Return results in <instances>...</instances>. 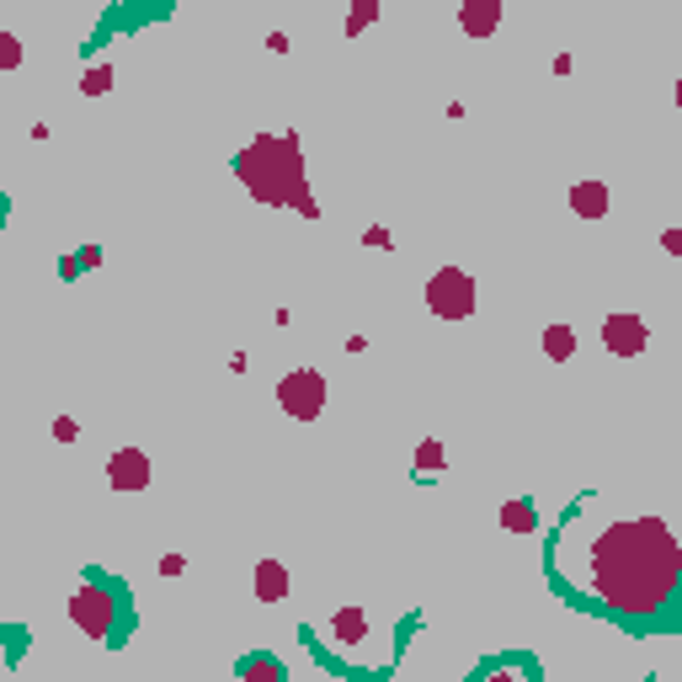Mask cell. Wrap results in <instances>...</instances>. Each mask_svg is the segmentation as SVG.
Returning a JSON list of instances; mask_svg holds the SVG:
<instances>
[{
	"mask_svg": "<svg viewBox=\"0 0 682 682\" xmlns=\"http://www.w3.org/2000/svg\"><path fill=\"white\" fill-rule=\"evenodd\" d=\"M544 565L576 608L629 629L661 624L682 587V544L672 522L656 512H592V501H576L555 522Z\"/></svg>",
	"mask_w": 682,
	"mask_h": 682,
	"instance_id": "1",
	"label": "cell"
},
{
	"mask_svg": "<svg viewBox=\"0 0 682 682\" xmlns=\"http://www.w3.org/2000/svg\"><path fill=\"white\" fill-rule=\"evenodd\" d=\"M235 182L267 208H293L299 219H321V198L304 176V145L299 134H256L241 155L230 161Z\"/></svg>",
	"mask_w": 682,
	"mask_h": 682,
	"instance_id": "2",
	"label": "cell"
},
{
	"mask_svg": "<svg viewBox=\"0 0 682 682\" xmlns=\"http://www.w3.org/2000/svg\"><path fill=\"white\" fill-rule=\"evenodd\" d=\"M65 613H70V624L81 629L85 640H96V645H118L134 629V602L123 598L118 581H107L96 570H85L81 581H76Z\"/></svg>",
	"mask_w": 682,
	"mask_h": 682,
	"instance_id": "3",
	"label": "cell"
},
{
	"mask_svg": "<svg viewBox=\"0 0 682 682\" xmlns=\"http://www.w3.org/2000/svg\"><path fill=\"white\" fill-rule=\"evenodd\" d=\"M421 299H427V315L459 325V321H470V315H475L481 288H475V278H470L464 267H438V273L427 278V288H421Z\"/></svg>",
	"mask_w": 682,
	"mask_h": 682,
	"instance_id": "4",
	"label": "cell"
},
{
	"mask_svg": "<svg viewBox=\"0 0 682 682\" xmlns=\"http://www.w3.org/2000/svg\"><path fill=\"white\" fill-rule=\"evenodd\" d=\"M325 401H331V384L321 368H288L278 379V411L288 421H321Z\"/></svg>",
	"mask_w": 682,
	"mask_h": 682,
	"instance_id": "5",
	"label": "cell"
},
{
	"mask_svg": "<svg viewBox=\"0 0 682 682\" xmlns=\"http://www.w3.org/2000/svg\"><path fill=\"white\" fill-rule=\"evenodd\" d=\"M325 645L342 656V661H358L362 650L373 645V613L368 608H336L331 619H325Z\"/></svg>",
	"mask_w": 682,
	"mask_h": 682,
	"instance_id": "6",
	"label": "cell"
},
{
	"mask_svg": "<svg viewBox=\"0 0 682 682\" xmlns=\"http://www.w3.org/2000/svg\"><path fill=\"white\" fill-rule=\"evenodd\" d=\"M602 347H608L613 358H640L645 347H650V325H645L640 315L613 310V315H602Z\"/></svg>",
	"mask_w": 682,
	"mask_h": 682,
	"instance_id": "7",
	"label": "cell"
},
{
	"mask_svg": "<svg viewBox=\"0 0 682 682\" xmlns=\"http://www.w3.org/2000/svg\"><path fill=\"white\" fill-rule=\"evenodd\" d=\"M150 481H155V464H150V453H145V448H118V453L107 459V485H113L118 496L150 490Z\"/></svg>",
	"mask_w": 682,
	"mask_h": 682,
	"instance_id": "8",
	"label": "cell"
},
{
	"mask_svg": "<svg viewBox=\"0 0 682 682\" xmlns=\"http://www.w3.org/2000/svg\"><path fill=\"white\" fill-rule=\"evenodd\" d=\"M501 16H507L501 0H459V27H464V38H475V43L496 38Z\"/></svg>",
	"mask_w": 682,
	"mask_h": 682,
	"instance_id": "9",
	"label": "cell"
},
{
	"mask_svg": "<svg viewBox=\"0 0 682 682\" xmlns=\"http://www.w3.org/2000/svg\"><path fill=\"white\" fill-rule=\"evenodd\" d=\"M251 587H256V602H262V608H278V602L293 592V576H288V565H282V560H273V555H267V560H256Z\"/></svg>",
	"mask_w": 682,
	"mask_h": 682,
	"instance_id": "10",
	"label": "cell"
},
{
	"mask_svg": "<svg viewBox=\"0 0 682 682\" xmlns=\"http://www.w3.org/2000/svg\"><path fill=\"white\" fill-rule=\"evenodd\" d=\"M608 208H613V193H608V182L587 176V182H576V187H570V213H576V219L598 224V219H608Z\"/></svg>",
	"mask_w": 682,
	"mask_h": 682,
	"instance_id": "11",
	"label": "cell"
},
{
	"mask_svg": "<svg viewBox=\"0 0 682 682\" xmlns=\"http://www.w3.org/2000/svg\"><path fill=\"white\" fill-rule=\"evenodd\" d=\"M411 464H416V481H442V470H448V448L438 438H421L416 442V453H411Z\"/></svg>",
	"mask_w": 682,
	"mask_h": 682,
	"instance_id": "12",
	"label": "cell"
},
{
	"mask_svg": "<svg viewBox=\"0 0 682 682\" xmlns=\"http://www.w3.org/2000/svg\"><path fill=\"white\" fill-rule=\"evenodd\" d=\"M539 347H544V358H555V362H570L576 358V331L565 321L555 325H544V336H539Z\"/></svg>",
	"mask_w": 682,
	"mask_h": 682,
	"instance_id": "13",
	"label": "cell"
},
{
	"mask_svg": "<svg viewBox=\"0 0 682 682\" xmlns=\"http://www.w3.org/2000/svg\"><path fill=\"white\" fill-rule=\"evenodd\" d=\"M501 528H507V533H533V528H539V507H533V501H528V496H518V501H501Z\"/></svg>",
	"mask_w": 682,
	"mask_h": 682,
	"instance_id": "14",
	"label": "cell"
},
{
	"mask_svg": "<svg viewBox=\"0 0 682 682\" xmlns=\"http://www.w3.org/2000/svg\"><path fill=\"white\" fill-rule=\"evenodd\" d=\"M379 16H384V0H352V11H347V38H362Z\"/></svg>",
	"mask_w": 682,
	"mask_h": 682,
	"instance_id": "15",
	"label": "cell"
},
{
	"mask_svg": "<svg viewBox=\"0 0 682 682\" xmlns=\"http://www.w3.org/2000/svg\"><path fill=\"white\" fill-rule=\"evenodd\" d=\"M241 678H267V682H288V667H282L278 656H245L241 667H235Z\"/></svg>",
	"mask_w": 682,
	"mask_h": 682,
	"instance_id": "16",
	"label": "cell"
},
{
	"mask_svg": "<svg viewBox=\"0 0 682 682\" xmlns=\"http://www.w3.org/2000/svg\"><path fill=\"white\" fill-rule=\"evenodd\" d=\"M113 81H118V70L102 59V65H91V70L81 76V91H85V96H107V91H113Z\"/></svg>",
	"mask_w": 682,
	"mask_h": 682,
	"instance_id": "17",
	"label": "cell"
},
{
	"mask_svg": "<svg viewBox=\"0 0 682 682\" xmlns=\"http://www.w3.org/2000/svg\"><path fill=\"white\" fill-rule=\"evenodd\" d=\"M496 672H522V678H539V667L528 656H501V661H485L481 678H496Z\"/></svg>",
	"mask_w": 682,
	"mask_h": 682,
	"instance_id": "18",
	"label": "cell"
},
{
	"mask_svg": "<svg viewBox=\"0 0 682 682\" xmlns=\"http://www.w3.org/2000/svg\"><path fill=\"white\" fill-rule=\"evenodd\" d=\"M22 59H27V48H22V38L0 27V70H22Z\"/></svg>",
	"mask_w": 682,
	"mask_h": 682,
	"instance_id": "19",
	"label": "cell"
},
{
	"mask_svg": "<svg viewBox=\"0 0 682 682\" xmlns=\"http://www.w3.org/2000/svg\"><path fill=\"white\" fill-rule=\"evenodd\" d=\"M81 438V421L76 416H54V442H76Z\"/></svg>",
	"mask_w": 682,
	"mask_h": 682,
	"instance_id": "20",
	"label": "cell"
},
{
	"mask_svg": "<svg viewBox=\"0 0 682 682\" xmlns=\"http://www.w3.org/2000/svg\"><path fill=\"white\" fill-rule=\"evenodd\" d=\"M362 245H384V251H390V245H395V235H390L384 224H368V230H362Z\"/></svg>",
	"mask_w": 682,
	"mask_h": 682,
	"instance_id": "21",
	"label": "cell"
},
{
	"mask_svg": "<svg viewBox=\"0 0 682 682\" xmlns=\"http://www.w3.org/2000/svg\"><path fill=\"white\" fill-rule=\"evenodd\" d=\"M155 570H161L165 581H171V576H182V570H187V560H182V555H161V565H155Z\"/></svg>",
	"mask_w": 682,
	"mask_h": 682,
	"instance_id": "22",
	"label": "cell"
},
{
	"mask_svg": "<svg viewBox=\"0 0 682 682\" xmlns=\"http://www.w3.org/2000/svg\"><path fill=\"white\" fill-rule=\"evenodd\" d=\"M81 256V267H102V245H85V251H76Z\"/></svg>",
	"mask_w": 682,
	"mask_h": 682,
	"instance_id": "23",
	"label": "cell"
},
{
	"mask_svg": "<svg viewBox=\"0 0 682 682\" xmlns=\"http://www.w3.org/2000/svg\"><path fill=\"white\" fill-rule=\"evenodd\" d=\"M0 667H5V645H0Z\"/></svg>",
	"mask_w": 682,
	"mask_h": 682,
	"instance_id": "24",
	"label": "cell"
},
{
	"mask_svg": "<svg viewBox=\"0 0 682 682\" xmlns=\"http://www.w3.org/2000/svg\"><path fill=\"white\" fill-rule=\"evenodd\" d=\"M0 208H5V203H0Z\"/></svg>",
	"mask_w": 682,
	"mask_h": 682,
	"instance_id": "25",
	"label": "cell"
}]
</instances>
